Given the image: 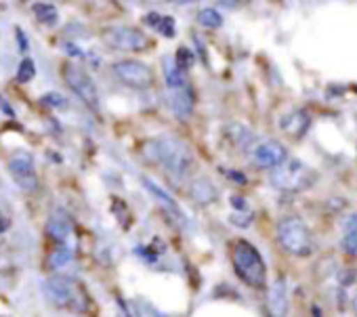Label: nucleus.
<instances>
[{
	"label": "nucleus",
	"instance_id": "obj_4",
	"mask_svg": "<svg viewBox=\"0 0 357 317\" xmlns=\"http://www.w3.org/2000/svg\"><path fill=\"white\" fill-rule=\"evenodd\" d=\"M45 294L53 304L70 309V311L84 313L86 307H89L86 290L72 277H61V275L49 277L45 281Z\"/></svg>",
	"mask_w": 357,
	"mask_h": 317
},
{
	"label": "nucleus",
	"instance_id": "obj_17",
	"mask_svg": "<svg viewBox=\"0 0 357 317\" xmlns=\"http://www.w3.org/2000/svg\"><path fill=\"white\" fill-rule=\"evenodd\" d=\"M342 250L357 258V215H349L342 221Z\"/></svg>",
	"mask_w": 357,
	"mask_h": 317
},
{
	"label": "nucleus",
	"instance_id": "obj_22",
	"mask_svg": "<svg viewBox=\"0 0 357 317\" xmlns=\"http://www.w3.org/2000/svg\"><path fill=\"white\" fill-rule=\"evenodd\" d=\"M227 134H229V139H231L238 147H246V145L250 143V132H248L242 124H231V126L227 128Z\"/></svg>",
	"mask_w": 357,
	"mask_h": 317
},
{
	"label": "nucleus",
	"instance_id": "obj_8",
	"mask_svg": "<svg viewBox=\"0 0 357 317\" xmlns=\"http://www.w3.org/2000/svg\"><path fill=\"white\" fill-rule=\"evenodd\" d=\"M112 72H114V76L122 82V84H126V86H130V88H135V91H147V88H151L153 86V72H151V68L147 65V63H143V61H137V59H122V61H116L114 65H112Z\"/></svg>",
	"mask_w": 357,
	"mask_h": 317
},
{
	"label": "nucleus",
	"instance_id": "obj_30",
	"mask_svg": "<svg viewBox=\"0 0 357 317\" xmlns=\"http://www.w3.org/2000/svg\"><path fill=\"white\" fill-rule=\"evenodd\" d=\"M225 173H227V179H231L240 185H246V177L242 173H238V171H225Z\"/></svg>",
	"mask_w": 357,
	"mask_h": 317
},
{
	"label": "nucleus",
	"instance_id": "obj_11",
	"mask_svg": "<svg viewBox=\"0 0 357 317\" xmlns=\"http://www.w3.org/2000/svg\"><path fill=\"white\" fill-rule=\"evenodd\" d=\"M166 105L168 109L178 118V120H188L194 114V95L190 91V86L183 88H168L166 95Z\"/></svg>",
	"mask_w": 357,
	"mask_h": 317
},
{
	"label": "nucleus",
	"instance_id": "obj_2",
	"mask_svg": "<svg viewBox=\"0 0 357 317\" xmlns=\"http://www.w3.org/2000/svg\"><path fill=\"white\" fill-rule=\"evenodd\" d=\"M234 269L238 277L257 290H263L267 284V267L261 256V252L246 240H238L234 246Z\"/></svg>",
	"mask_w": 357,
	"mask_h": 317
},
{
	"label": "nucleus",
	"instance_id": "obj_19",
	"mask_svg": "<svg viewBox=\"0 0 357 317\" xmlns=\"http://www.w3.org/2000/svg\"><path fill=\"white\" fill-rule=\"evenodd\" d=\"M32 9H34V15L40 20V24H45V26H57L59 11H57L55 5H51V3H34Z\"/></svg>",
	"mask_w": 357,
	"mask_h": 317
},
{
	"label": "nucleus",
	"instance_id": "obj_36",
	"mask_svg": "<svg viewBox=\"0 0 357 317\" xmlns=\"http://www.w3.org/2000/svg\"><path fill=\"white\" fill-rule=\"evenodd\" d=\"M313 315H315V317H321V315H319V309H317V307H313Z\"/></svg>",
	"mask_w": 357,
	"mask_h": 317
},
{
	"label": "nucleus",
	"instance_id": "obj_9",
	"mask_svg": "<svg viewBox=\"0 0 357 317\" xmlns=\"http://www.w3.org/2000/svg\"><path fill=\"white\" fill-rule=\"evenodd\" d=\"M9 173L26 192H34L38 187L36 169H34V155L28 149H17V151L11 153Z\"/></svg>",
	"mask_w": 357,
	"mask_h": 317
},
{
	"label": "nucleus",
	"instance_id": "obj_20",
	"mask_svg": "<svg viewBox=\"0 0 357 317\" xmlns=\"http://www.w3.org/2000/svg\"><path fill=\"white\" fill-rule=\"evenodd\" d=\"M198 24L202 28H208V30H217L223 26V17L217 9H202L198 13Z\"/></svg>",
	"mask_w": 357,
	"mask_h": 317
},
{
	"label": "nucleus",
	"instance_id": "obj_7",
	"mask_svg": "<svg viewBox=\"0 0 357 317\" xmlns=\"http://www.w3.org/2000/svg\"><path fill=\"white\" fill-rule=\"evenodd\" d=\"M103 40L112 49L126 53H141L149 47V38L143 30L132 26H112L103 30Z\"/></svg>",
	"mask_w": 357,
	"mask_h": 317
},
{
	"label": "nucleus",
	"instance_id": "obj_27",
	"mask_svg": "<svg viewBox=\"0 0 357 317\" xmlns=\"http://www.w3.org/2000/svg\"><path fill=\"white\" fill-rule=\"evenodd\" d=\"M250 221H252V212H250V210H246L244 215H242V212L231 215V223H236L238 227H248V225H250Z\"/></svg>",
	"mask_w": 357,
	"mask_h": 317
},
{
	"label": "nucleus",
	"instance_id": "obj_15",
	"mask_svg": "<svg viewBox=\"0 0 357 317\" xmlns=\"http://www.w3.org/2000/svg\"><path fill=\"white\" fill-rule=\"evenodd\" d=\"M190 196H192L198 204L208 206V204H213V202L219 198V192H217V187H215V183H213L211 179L200 177V179H196V181L190 185Z\"/></svg>",
	"mask_w": 357,
	"mask_h": 317
},
{
	"label": "nucleus",
	"instance_id": "obj_16",
	"mask_svg": "<svg viewBox=\"0 0 357 317\" xmlns=\"http://www.w3.org/2000/svg\"><path fill=\"white\" fill-rule=\"evenodd\" d=\"M162 70H164V80L168 88H183L188 86V76L183 70H178V65L174 63V59H170L168 55L162 59Z\"/></svg>",
	"mask_w": 357,
	"mask_h": 317
},
{
	"label": "nucleus",
	"instance_id": "obj_25",
	"mask_svg": "<svg viewBox=\"0 0 357 317\" xmlns=\"http://www.w3.org/2000/svg\"><path fill=\"white\" fill-rule=\"evenodd\" d=\"M40 103H43L45 107H63V105H66V99H63V95H59V93H47V95L40 97Z\"/></svg>",
	"mask_w": 357,
	"mask_h": 317
},
{
	"label": "nucleus",
	"instance_id": "obj_34",
	"mask_svg": "<svg viewBox=\"0 0 357 317\" xmlns=\"http://www.w3.org/2000/svg\"><path fill=\"white\" fill-rule=\"evenodd\" d=\"M7 227H9V223H7V221H0V233H3Z\"/></svg>",
	"mask_w": 357,
	"mask_h": 317
},
{
	"label": "nucleus",
	"instance_id": "obj_35",
	"mask_svg": "<svg viewBox=\"0 0 357 317\" xmlns=\"http://www.w3.org/2000/svg\"><path fill=\"white\" fill-rule=\"evenodd\" d=\"M353 313L357 315V292H355V296H353Z\"/></svg>",
	"mask_w": 357,
	"mask_h": 317
},
{
	"label": "nucleus",
	"instance_id": "obj_10",
	"mask_svg": "<svg viewBox=\"0 0 357 317\" xmlns=\"http://www.w3.org/2000/svg\"><path fill=\"white\" fill-rule=\"evenodd\" d=\"M286 157H288V151H286V147L280 141H263V143H259L252 149L250 162L257 169L273 171V169H278L286 160Z\"/></svg>",
	"mask_w": 357,
	"mask_h": 317
},
{
	"label": "nucleus",
	"instance_id": "obj_28",
	"mask_svg": "<svg viewBox=\"0 0 357 317\" xmlns=\"http://www.w3.org/2000/svg\"><path fill=\"white\" fill-rule=\"evenodd\" d=\"M338 279H340L342 286H351V284L355 281V271H353V269H342Z\"/></svg>",
	"mask_w": 357,
	"mask_h": 317
},
{
	"label": "nucleus",
	"instance_id": "obj_24",
	"mask_svg": "<svg viewBox=\"0 0 357 317\" xmlns=\"http://www.w3.org/2000/svg\"><path fill=\"white\" fill-rule=\"evenodd\" d=\"M34 76H36V65H34V61L30 57H26L17 68V80L20 82H30Z\"/></svg>",
	"mask_w": 357,
	"mask_h": 317
},
{
	"label": "nucleus",
	"instance_id": "obj_32",
	"mask_svg": "<svg viewBox=\"0 0 357 317\" xmlns=\"http://www.w3.org/2000/svg\"><path fill=\"white\" fill-rule=\"evenodd\" d=\"M160 20H162V15H158V13H147L143 22H145L147 26H151V28H158Z\"/></svg>",
	"mask_w": 357,
	"mask_h": 317
},
{
	"label": "nucleus",
	"instance_id": "obj_5",
	"mask_svg": "<svg viewBox=\"0 0 357 317\" xmlns=\"http://www.w3.org/2000/svg\"><path fill=\"white\" fill-rule=\"evenodd\" d=\"M278 242L292 256H309L313 252V235L303 219L286 217L278 225Z\"/></svg>",
	"mask_w": 357,
	"mask_h": 317
},
{
	"label": "nucleus",
	"instance_id": "obj_3",
	"mask_svg": "<svg viewBox=\"0 0 357 317\" xmlns=\"http://www.w3.org/2000/svg\"><path fill=\"white\" fill-rule=\"evenodd\" d=\"M315 181H317V173L311 171L301 160H296V157H286L271 173V185L286 194H301L309 190Z\"/></svg>",
	"mask_w": 357,
	"mask_h": 317
},
{
	"label": "nucleus",
	"instance_id": "obj_14",
	"mask_svg": "<svg viewBox=\"0 0 357 317\" xmlns=\"http://www.w3.org/2000/svg\"><path fill=\"white\" fill-rule=\"evenodd\" d=\"M47 233L49 238H53L59 244H66L68 238L72 235V221L68 219V215L63 210H57L55 215L49 217L47 221Z\"/></svg>",
	"mask_w": 357,
	"mask_h": 317
},
{
	"label": "nucleus",
	"instance_id": "obj_23",
	"mask_svg": "<svg viewBox=\"0 0 357 317\" xmlns=\"http://www.w3.org/2000/svg\"><path fill=\"white\" fill-rule=\"evenodd\" d=\"M174 63L178 65V70L188 72L194 63H196V55L188 49V47H181L176 51V57H174Z\"/></svg>",
	"mask_w": 357,
	"mask_h": 317
},
{
	"label": "nucleus",
	"instance_id": "obj_33",
	"mask_svg": "<svg viewBox=\"0 0 357 317\" xmlns=\"http://www.w3.org/2000/svg\"><path fill=\"white\" fill-rule=\"evenodd\" d=\"M15 36H17V45H20V49L26 53L28 51V40H26V34H24V30H15Z\"/></svg>",
	"mask_w": 357,
	"mask_h": 317
},
{
	"label": "nucleus",
	"instance_id": "obj_26",
	"mask_svg": "<svg viewBox=\"0 0 357 317\" xmlns=\"http://www.w3.org/2000/svg\"><path fill=\"white\" fill-rule=\"evenodd\" d=\"M155 30H158L162 36L172 38V36H174V20H172V17H162Z\"/></svg>",
	"mask_w": 357,
	"mask_h": 317
},
{
	"label": "nucleus",
	"instance_id": "obj_31",
	"mask_svg": "<svg viewBox=\"0 0 357 317\" xmlns=\"http://www.w3.org/2000/svg\"><path fill=\"white\" fill-rule=\"evenodd\" d=\"M231 204L236 206V210H238V212H246V210H248V204H246V200H244V198L234 196V198H231Z\"/></svg>",
	"mask_w": 357,
	"mask_h": 317
},
{
	"label": "nucleus",
	"instance_id": "obj_37",
	"mask_svg": "<svg viewBox=\"0 0 357 317\" xmlns=\"http://www.w3.org/2000/svg\"><path fill=\"white\" fill-rule=\"evenodd\" d=\"M0 317H3V315H0Z\"/></svg>",
	"mask_w": 357,
	"mask_h": 317
},
{
	"label": "nucleus",
	"instance_id": "obj_1",
	"mask_svg": "<svg viewBox=\"0 0 357 317\" xmlns=\"http://www.w3.org/2000/svg\"><path fill=\"white\" fill-rule=\"evenodd\" d=\"M143 153L153 164L164 169L174 179L185 177L194 164V153L190 145L174 134H162V137L147 141L143 147Z\"/></svg>",
	"mask_w": 357,
	"mask_h": 317
},
{
	"label": "nucleus",
	"instance_id": "obj_13",
	"mask_svg": "<svg viewBox=\"0 0 357 317\" xmlns=\"http://www.w3.org/2000/svg\"><path fill=\"white\" fill-rule=\"evenodd\" d=\"M309 124H311V120H309L307 111H303V109H294V111L286 114L280 122L282 130L294 139H301L309 130Z\"/></svg>",
	"mask_w": 357,
	"mask_h": 317
},
{
	"label": "nucleus",
	"instance_id": "obj_21",
	"mask_svg": "<svg viewBox=\"0 0 357 317\" xmlns=\"http://www.w3.org/2000/svg\"><path fill=\"white\" fill-rule=\"evenodd\" d=\"M72 256H74V252H72L68 246H59V248L51 254L49 265H51V269H61V267H66V265L72 261Z\"/></svg>",
	"mask_w": 357,
	"mask_h": 317
},
{
	"label": "nucleus",
	"instance_id": "obj_12",
	"mask_svg": "<svg viewBox=\"0 0 357 317\" xmlns=\"http://www.w3.org/2000/svg\"><path fill=\"white\" fill-rule=\"evenodd\" d=\"M267 302H269V311L273 317H286L288 315V292H286V281L282 277H278L273 281V286L269 288Z\"/></svg>",
	"mask_w": 357,
	"mask_h": 317
},
{
	"label": "nucleus",
	"instance_id": "obj_6",
	"mask_svg": "<svg viewBox=\"0 0 357 317\" xmlns=\"http://www.w3.org/2000/svg\"><path fill=\"white\" fill-rule=\"evenodd\" d=\"M63 78H66V84L70 86V91L95 114H99V107H101V99H99V91H97V84L95 80L89 76L86 70H82L80 65L76 63H66L63 65Z\"/></svg>",
	"mask_w": 357,
	"mask_h": 317
},
{
	"label": "nucleus",
	"instance_id": "obj_29",
	"mask_svg": "<svg viewBox=\"0 0 357 317\" xmlns=\"http://www.w3.org/2000/svg\"><path fill=\"white\" fill-rule=\"evenodd\" d=\"M63 49H66V51H68L70 55H76L78 59H86V53H84L82 49H78V47H76L74 42H66V45H63Z\"/></svg>",
	"mask_w": 357,
	"mask_h": 317
},
{
	"label": "nucleus",
	"instance_id": "obj_18",
	"mask_svg": "<svg viewBox=\"0 0 357 317\" xmlns=\"http://www.w3.org/2000/svg\"><path fill=\"white\" fill-rule=\"evenodd\" d=\"M143 185H145V187H147V192H149L153 198H158V200H160L168 210H172V215H174V217H181V208H178V204H176V202H174V200H172V198H170V196H168L160 185H158V183H153L151 179H147V177H145V179H143Z\"/></svg>",
	"mask_w": 357,
	"mask_h": 317
}]
</instances>
